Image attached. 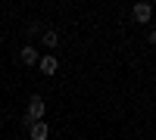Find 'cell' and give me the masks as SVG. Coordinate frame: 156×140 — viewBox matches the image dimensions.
<instances>
[{
  "instance_id": "1",
  "label": "cell",
  "mask_w": 156,
  "mask_h": 140,
  "mask_svg": "<svg viewBox=\"0 0 156 140\" xmlns=\"http://www.w3.org/2000/svg\"><path fill=\"white\" fill-rule=\"evenodd\" d=\"M44 115H47V100L44 97H28V106H25V118H28L31 125L34 121H44Z\"/></svg>"
},
{
  "instance_id": "2",
  "label": "cell",
  "mask_w": 156,
  "mask_h": 140,
  "mask_svg": "<svg viewBox=\"0 0 156 140\" xmlns=\"http://www.w3.org/2000/svg\"><path fill=\"white\" fill-rule=\"evenodd\" d=\"M131 19H134L137 25H150V22H153V6L147 3V0H144V3H134V6H131Z\"/></svg>"
},
{
  "instance_id": "3",
  "label": "cell",
  "mask_w": 156,
  "mask_h": 140,
  "mask_svg": "<svg viewBox=\"0 0 156 140\" xmlns=\"http://www.w3.org/2000/svg\"><path fill=\"white\" fill-rule=\"evenodd\" d=\"M37 69H41V75H56L59 72V59L56 56H41L37 59Z\"/></svg>"
},
{
  "instance_id": "4",
  "label": "cell",
  "mask_w": 156,
  "mask_h": 140,
  "mask_svg": "<svg viewBox=\"0 0 156 140\" xmlns=\"http://www.w3.org/2000/svg\"><path fill=\"white\" fill-rule=\"evenodd\" d=\"M28 137H31V140H47V137H50V125H47V121L28 125Z\"/></svg>"
},
{
  "instance_id": "5",
  "label": "cell",
  "mask_w": 156,
  "mask_h": 140,
  "mask_svg": "<svg viewBox=\"0 0 156 140\" xmlns=\"http://www.w3.org/2000/svg\"><path fill=\"white\" fill-rule=\"evenodd\" d=\"M19 59H22V66H37V59H41V56H37V50H34L31 44H25V47L19 50Z\"/></svg>"
},
{
  "instance_id": "6",
  "label": "cell",
  "mask_w": 156,
  "mask_h": 140,
  "mask_svg": "<svg viewBox=\"0 0 156 140\" xmlns=\"http://www.w3.org/2000/svg\"><path fill=\"white\" fill-rule=\"evenodd\" d=\"M41 41H44V47L53 50V47L59 44V31H56V28H44V31H41Z\"/></svg>"
},
{
  "instance_id": "7",
  "label": "cell",
  "mask_w": 156,
  "mask_h": 140,
  "mask_svg": "<svg viewBox=\"0 0 156 140\" xmlns=\"http://www.w3.org/2000/svg\"><path fill=\"white\" fill-rule=\"evenodd\" d=\"M41 31H44V28H41V22H34V19H31L28 25H25V34H28V37H37Z\"/></svg>"
},
{
  "instance_id": "8",
  "label": "cell",
  "mask_w": 156,
  "mask_h": 140,
  "mask_svg": "<svg viewBox=\"0 0 156 140\" xmlns=\"http://www.w3.org/2000/svg\"><path fill=\"white\" fill-rule=\"evenodd\" d=\"M147 47H153V50H156V28H150V31H147Z\"/></svg>"
}]
</instances>
